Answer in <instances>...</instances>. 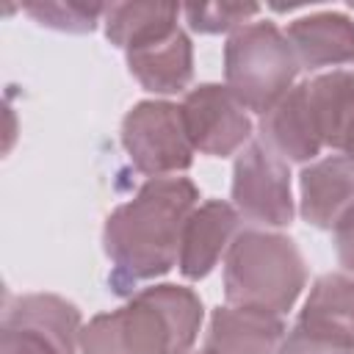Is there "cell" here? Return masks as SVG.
Listing matches in <instances>:
<instances>
[{
    "label": "cell",
    "mask_w": 354,
    "mask_h": 354,
    "mask_svg": "<svg viewBox=\"0 0 354 354\" xmlns=\"http://www.w3.org/2000/svg\"><path fill=\"white\" fill-rule=\"evenodd\" d=\"M127 69L149 94H185L194 80V44L177 25L171 33L124 50Z\"/></svg>",
    "instance_id": "obj_14"
},
{
    "label": "cell",
    "mask_w": 354,
    "mask_h": 354,
    "mask_svg": "<svg viewBox=\"0 0 354 354\" xmlns=\"http://www.w3.org/2000/svg\"><path fill=\"white\" fill-rule=\"evenodd\" d=\"M196 205L194 180L155 177L105 218L102 249L111 263L108 288L116 296H133L177 266L183 230Z\"/></svg>",
    "instance_id": "obj_1"
},
{
    "label": "cell",
    "mask_w": 354,
    "mask_h": 354,
    "mask_svg": "<svg viewBox=\"0 0 354 354\" xmlns=\"http://www.w3.org/2000/svg\"><path fill=\"white\" fill-rule=\"evenodd\" d=\"M324 147L354 158V69H329L307 80Z\"/></svg>",
    "instance_id": "obj_15"
},
{
    "label": "cell",
    "mask_w": 354,
    "mask_h": 354,
    "mask_svg": "<svg viewBox=\"0 0 354 354\" xmlns=\"http://www.w3.org/2000/svg\"><path fill=\"white\" fill-rule=\"evenodd\" d=\"M299 213L315 230L335 232L354 218V158L335 152L299 174Z\"/></svg>",
    "instance_id": "obj_9"
},
{
    "label": "cell",
    "mask_w": 354,
    "mask_h": 354,
    "mask_svg": "<svg viewBox=\"0 0 354 354\" xmlns=\"http://www.w3.org/2000/svg\"><path fill=\"white\" fill-rule=\"evenodd\" d=\"M260 141L268 144L288 163H313L324 149L315 111L310 105L307 80L296 83L260 119Z\"/></svg>",
    "instance_id": "obj_12"
},
{
    "label": "cell",
    "mask_w": 354,
    "mask_h": 354,
    "mask_svg": "<svg viewBox=\"0 0 354 354\" xmlns=\"http://www.w3.org/2000/svg\"><path fill=\"white\" fill-rule=\"evenodd\" d=\"M307 288L296 241L274 230H241L224 254V299L232 307L285 315Z\"/></svg>",
    "instance_id": "obj_3"
},
{
    "label": "cell",
    "mask_w": 354,
    "mask_h": 354,
    "mask_svg": "<svg viewBox=\"0 0 354 354\" xmlns=\"http://www.w3.org/2000/svg\"><path fill=\"white\" fill-rule=\"evenodd\" d=\"M119 138L133 169L149 180L188 171L196 155L183 122V111L169 100L136 102L122 119Z\"/></svg>",
    "instance_id": "obj_5"
},
{
    "label": "cell",
    "mask_w": 354,
    "mask_h": 354,
    "mask_svg": "<svg viewBox=\"0 0 354 354\" xmlns=\"http://www.w3.org/2000/svg\"><path fill=\"white\" fill-rule=\"evenodd\" d=\"M277 354H354V337L332 326L296 318V324L285 332Z\"/></svg>",
    "instance_id": "obj_18"
},
{
    "label": "cell",
    "mask_w": 354,
    "mask_h": 354,
    "mask_svg": "<svg viewBox=\"0 0 354 354\" xmlns=\"http://www.w3.org/2000/svg\"><path fill=\"white\" fill-rule=\"evenodd\" d=\"M288 326L282 315L218 304L210 313L202 354H277Z\"/></svg>",
    "instance_id": "obj_13"
},
{
    "label": "cell",
    "mask_w": 354,
    "mask_h": 354,
    "mask_svg": "<svg viewBox=\"0 0 354 354\" xmlns=\"http://www.w3.org/2000/svg\"><path fill=\"white\" fill-rule=\"evenodd\" d=\"M232 207L257 227H288L296 205L290 191V163L268 144L252 138L232 163Z\"/></svg>",
    "instance_id": "obj_7"
},
{
    "label": "cell",
    "mask_w": 354,
    "mask_h": 354,
    "mask_svg": "<svg viewBox=\"0 0 354 354\" xmlns=\"http://www.w3.org/2000/svg\"><path fill=\"white\" fill-rule=\"evenodd\" d=\"M299 61L285 30L271 19H252L224 44V86L249 113H268L293 86Z\"/></svg>",
    "instance_id": "obj_4"
},
{
    "label": "cell",
    "mask_w": 354,
    "mask_h": 354,
    "mask_svg": "<svg viewBox=\"0 0 354 354\" xmlns=\"http://www.w3.org/2000/svg\"><path fill=\"white\" fill-rule=\"evenodd\" d=\"M80 310L55 293L8 296L0 354H80Z\"/></svg>",
    "instance_id": "obj_6"
},
{
    "label": "cell",
    "mask_w": 354,
    "mask_h": 354,
    "mask_svg": "<svg viewBox=\"0 0 354 354\" xmlns=\"http://www.w3.org/2000/svg\"><path fill=\"white\" fill-rule=\"evenodd\" d=\"M22 11L41 28L58 30V33H91L105 14L102 3H77V0H61V3H25Z\"/></svg>",
    "instance_id": "obj_17"
},
{
    "label": "cell",
    "mask_w": 354,
    "mask_h": 354,
    "mask_svg": "<svg viewBox=\"0 0 354 354\" xmlns=\"http://www.w3.org/2000/svg\"><path fill=\"white\" fill-rule=\"evenodd\" d=\"M188 138L207 158L238 155L254 138V122L224 83H199L180 102Z\"/></svg>",
    "instance_id": "obj_8"
},
{
    "label": "cell",
    "mask_w": 354,
    "mask_h": 354,
    "mask_svg": "<svg viewBox=\"0 0 354 354\" xmlns=\"http://www.w3.org/2000/svg\"><path fill=\"white\" fill-rule=\"evenodd\" d=\"M260 14V6L254 3H205V6H185L183 17L194 33L216 36V33H232L241 25L252 22V17Z\"/></svg>",
    "instance_id": "obj_19"
},
{
    "label": "cell",
    "mask_w": 354,
    "mask_h": 354,
    "mask_svg": "<svg viewBox=\"0 0 354 354\" xmlns=\"http://www.w3.org/2000/svg\"><path fill=\"white\" fill-rule=\"evenodd\" d=\"M191 354H202V351H191Z\"/></svg>",
    "instance_id": "obj_21"
},
{
    "label": "cell",
    "mask_w": 354,
    "mask_h": 354,
    "mask_svg": "<svg viewBox=\"0 0 354 354\" xmlns=\"http://www.w3.org/2000/svg\"><path fill=\"white\" fill-rule=\"evenodd\" d=\"M332 238H335V252H337L340 268L354 277V218L346 221L343 227H337L332 232Z\"/></svg>",
    "instance_id": "obj_20"
},
{
    "label": "cell",
    "mask_w": 354,
    "mask_h": 354,
    "mask_svg": "<svg viewBox=\"0 0 354 354\" xmlns=\"http://www.w3.org/2000/svg\"><path fill=\"white\" fill-rule=\"evenodd\" d=\"M285 36L293 47L299 69L354 66V19L346 11H310L288 22Z\"/></svg>",
    "instance_id": "obj_11"
},
{
    "label": "cell",
    "mask_w": 354,
    "mask_h": 354,
    "mask_svg": "<svg viewBox=\"0 0 354 354\" xmlns=\"http://www.w3.org/2000/svg\"><path fill=\"white\" fill-rule=\"evenodd\" d=\"M238 232H241V213L232 207V202L224 199L199 202L183 230L180 260H177L180 274L188 282L205 279L227 254Z\"/></svg>",
    "instance_id": "obj_10"
},
{
    "label": "cell",
    "mask_w": 354,
    "mask_h": 354,
    "mask_svg": "<svg viewBox=\"0 0 354 354\" xmlns=\"http://www.w3.org/2000/svg\"><path fill=\"white\" fill-rule=\"evenodd\" d=\"M183 8L166 3H108L102 14V30L119 50L138 47L177 28Z\"/></svg>",
    "instance_id": "obj_16"
},
{
    "label": "cell",
    "mask_w": 354,
    "mask_h": 354,
    "mask_svg": "<svg viewBox=\"0 0 354 354\" xmlns=\"http://www.w3.org/2000/svg\"><path fill=\"white\" fill-rule=\"evenodd\" d=\"M205 321L194 288L160 282L80 329V354H191Z\"/></svg>",
    "instance_id": "obj_2"
}]
</instances>
